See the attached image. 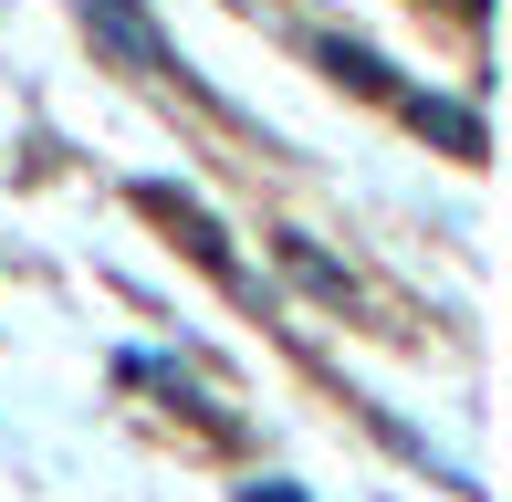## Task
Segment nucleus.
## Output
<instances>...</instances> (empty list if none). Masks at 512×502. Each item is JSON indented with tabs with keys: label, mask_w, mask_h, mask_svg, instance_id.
<instances>
[{
	"label": "nucleus",
	"mask_w": 512,
	"mask_h": 502,
	"mask_svg": "<svg viewBox=\"0 0 512 502\" xmlns=\"http://www.w3.org/2000/svg\"><path fill=\"white\" fill-rule=\"evenodd\" d=\"M84 32H95L126 74H189V63H178V42L147 21V0H84Z\"/></svg>",
	"instance_id": "1"
},
{
	"label": "nucleus",
	"mask_w": 512,
	"mask_h": 502,
	"mask_svg": "<svg viewBox=\"0 0 512 502\" xmlns=\"http://www.w3.org/2000/svg\"><path fill=\"white\" fill-rule=\"evenodd\" d=\"M408 116L429 126L450 157H481V116H460V105H439V95H408Z\"/></svg>",
	"instance_id": "2"
},
{
	"label": "nucleus",
	"mask_w": 512,
	"mask_h": 502,
	"mask_svg": "<svg viewBox=\"0 0 512 502\" xmlns=\"http://www.w3.org/2000/svg\"><path fill=\"white\" fill-rule=\"evenodd\" d=\"M324 63H335V74H345V84H377V95H387V63H377V53H366V42H324Z\"/></svg>",
	"instance_id": "3"
},
{
	"label": "nucleus",
	"mask_w": 512,
	"mask_h": 502,
	"mask_svg": "<svg viewBox=\"0 0 512 502\" xmlns=\"http://www.w3.org/2000/svg\"><path fill=\"white\" fill-rule=\"evenodd\" d=\"M251 502H304V492H293V482H262V492H251Z\"/></svg>",
	"instance_id": "4"
}]
</instances>
